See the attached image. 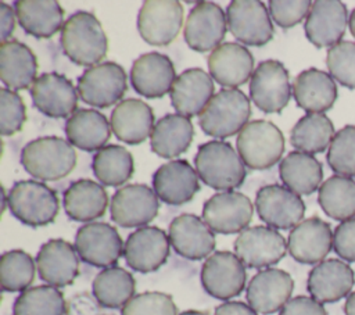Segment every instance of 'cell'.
<instances>
[{"label": "cell", "instance_id": "obj_9", "mask_svg": "<svg viewBox=\"0 0 355 315\" xmlns=\"http://www.w3.org/2000/svg\"><path fill=\"white\" fill-rule=\"evenodd\" d=\"M290 75L277 60H265L255 68L250 80V96L255 107L266 114L282 112L291 97Z\"/></svg>", "mask_w": 355, "mask_h": 315}, {"label": "cell", "instance_id": "obj_1", "mask_svg": "<svg viewBox=\"0 0 355 315\" xmlns=\"http://www.w3.org/2000/svg\"><path fill=\"white\" fill-rule=\"evenodd\" d=\"M60 40L64 54L78 65L94 67L108 51V40L100 21L87 11H78L67 19Z\"/></svg>", "mask_w": 355, "mask_h": 315}, {"label": "cell", "instance_id": "obj_20", "mask_svg": "<svg viewBox=\"0 0 355 315\" xmlns=\"http://www.w3.org/2000/svg\"><path fill=\"white\" fill-rule=\"evenodd\" d=\"M33 105L50 118L71 117L78 107V92L72 82L57 72L42 74L31 86Z\"/></svg>", "mask_w": 355, "mask_h": 315}, {"label": "cell", "instance_id": "obj_55", "mask_svg": "<svg viewBox=\"0 0 355 315\" xmlns=\"http://www.w3.org/2000/svg\"><path fill=\"white\" fill-rule=\"evenodd\" d=\"M179 315H208L207 312L204 311H197V309H187V311H183L180 312Z\"/></svg>", "mask_w": 355, "mask_h": 315}, {"label": "cell", "instance_id": "obj_3", "mask_svg": "<svg viewBox=\"0 0 355 315\" xmlns=\"http://www.w3.org/2000/svg\"><path fill=\"white\" fill-rule=\"evenodd\" d=\"M78 157L72 144L58 136H43L31 140L21 151L24 169L40 180H58L69 175Z\"/></svg>", "mask_w": 355, "mask_h": 315}, {"label": "cell", "instance_id": "obj_49", "mask_svg": "<svg viewBox=\"0 0 355 315\" xmlns=\"http://www.w3.org/2000/svg\"><path fill=\"white\" fill-rule=\"evenodd\" d=\"M336 254L348 262H355V218L338 223L333 232Z\"/></svg>", "mask_w": 355, "mask_h": 315}, {"label": "cell", "instance_id": "obj_39", "mask_svg": "<svg viewBox=\"0 0 355 315\" xmlns=\"http://www.w3.org/2000/svg\"><path fill=\"white\" fill-rule=\"evenodd\" d=\"M318 203L323 212L336 221L344 222L354 218L355 180L341 175L330 176L319 187Z\"/></svg>", "mask_w": 355, "mask_h": 315}, {"label": "cell", "instance_id": "obj_7", "mask_svg": "<svg viewBox=\"0 0 355 315\" xmlns=\"http://www.w3.org/2000/svg\"><path fill=\"white\" fill-rule=\"evenodd\" d=\"M73 246L83 262L104 269L115 266L125 248L118 230L105 222H89L80 226Z\"/></svg>", "mask_w": 355, "mask_h": 315}, {"label": "cell", "instance_id": "obj_26", "mask_svg": "<svg viewBox=\"0 0 355 315\" xmlns=\"http://www.w3.org/2000/svg\"><path fill=\"white\" fill-rule=\"evenodd\" d=\"M354 283L355 273L352 268L343 259L329 258L309 271L306 289L312 298L326 304L348 297Z\"/></svg>", "mask_w": 355, "mask_h": 315}, {"label": "cell", "instance_id": "obj_43", "mask_svg": "<svg viewBox=\"0 0 355 315\" xmlns=\"http://www.w3.org/2000/svg\"><path fill=\"white\" fill-rule=\"evenodd\" d=\"M36 265L24 250H10L0 258V283L3 291H25L35 280Z\"/></svg>", "mask_w": 355, "mask_h": 315}, {"label": "cell", "instance_id": "obj_31", "mask_svg": "<svg viewBox=\"0 0 355 315\" xmlns=\"http://www.w3.org/2000/svg\"><path fill=\"white\" fill-rule=\"evenodd\" d=\"M110 125L118 140L140 144L153 133L154 112L143 100L126 99L112 110Z\"/></svg>", "mask_w": 355, "mask_h": 315}, {"label": "cell", "instance_id": "obj_36", "mask_svg": "<svg viewBox=\"0 0 355 315\" xmlns=\"http://www.w3.org/2000/svg\"><path fill=\"white\" fill-rule=\"evenodd\" d=\"M194 137V128L189 117L166 114L158 119L150 136L151 150L162 158H173L184 153Z\"/></svg>", "mask_w": 355, "mask_h": 315}, {"label": "cell", "instance_id": "obj_11", "mask_svg": "<svg viewBox=\"0 0 355 315\" xmlns=\"http://www.w3.org/2000/svg\"><path fill=\"white\" fill-rule=\"evenodd\" d=\"M245 282V265L232 251H216L202 264L201 284L214 298L230 300L239 296Z\"/></svg>", "mask_w": 355, "mask_h": 315}, {"label": "cell", "instance_id": "obj_54", "mask_svg": "<svg viewBox=\"0 0 355 315\" xmlns=\"http://www.w3.org/2000/svg\"><path fill=\"white\" fill-rule=\"evenodd\" d=\"M348 26H349V32L355 39V8L352 10V12L349 14V19H348Z\"/></svg>", "mask_w": 355, "mask_h": 315}, {"label": "cell", "instance_id": "obj_17", "mask_svg": "<svg viewBox=\"0 0 355 315\" xmlns=\"http://www.w3.org/2000/svg\"><path fill=\"white\" fill-rule=\"evenodd\" d=\"M258 216L273 229H293L305 214L302 198L282 185L262 186L255 196Z\"/></svg>", "mask_w": 355, "mask_h": 315}, {"label": "cell", "instance_id": "obj_50", "mask_svg": "<svg viewBox=\"0 0 355 315\" xmlns=\"http://www.w3.org/2000/svg\"><path fill=\"white\" fill-rule=\"evenodd\" d=\"M279 315H327L322 303L308 296H297L280 309Z\"/></svg>", "mask_w": 355, "mask_h": 315}, {"label": "cell", "instance_id": "obj_2", "mask_svg": "<svg viewBox=\"0 0 355 315\" xmlns=\"http://www.w3.org/2000/svg\"><path fill=\"white\" fill-rule=\"evenodd\" d=\"M200 179L215 190L230 191L241 186L247 171L241 157L225 140H209L201 144L194 157Z\"/></svg>", "mask_w": 355, "mask_h": 315}, {"label": "cell", "instance_id": "obj_27", "mask_svg": "<svg viewBox=\"0 0 355 315\" xmlns=\"http://www.w3.org/2000/svg\"><path fill=\"white\" fill-rule=\"evenodd\" d=\"M153 187L159 200L169 205L189 203L200 190L197 171L187 160H173L161 165L153 175Z\"/></svg>", "mask_w": 355, "mask_h": 315}, {"label": "cell", "instance_id": "obj_33", "mask_svg": "<svg viewBox=\"0 0 355 315\" xmlns=\"http://www.w3.org/2000/svg\"><path fill=\"white\" fill-rule=\"evenodd\" d=\"M22 29L36 39H49L64 26V10L54 0H18L14 3Z\"/></svg>", "mask_w": 355, "mask_h": 315}, {"label": "cell", "instance_id": "obj_35", "mask_svg": "<svg viewBox=\"0 0 355 315\" xmlns=\"http://www.w3.org/2000/svg\"><path fill=\"white\" fill-rule=\"evenodd\" d=\"M64 210L72 221L90 222L105 214L108 194L105 189L90 179H79L64 191Z\"/></svg>", "mask_w": 355, "mask_h": 315}, {"label": "cell", "instance_id": "obj_48", "mask_svg": "<svg viewBox=\"0 0 355 315\" xmlns=\"http://www.w3.org/2000/svg\"><path fill=\"white\" fill-rule=\"evenodd\" d=\"M270 18L283 29H288L300 24L308 17L312 3L309 0H295V1H282L270 0L268 4Z\"/></svg>", "mask_w": 355, "mask_h": 315}, {"label": "cell", "instance_id": "obj_52", "mask_svg": "<svg viewBox=\"0 0 355 315\" xmlns=\"http://www.w3.org/2000/svg\"><path fill=\"white\" fill-rule=\"evenodd\" d=\"M214 315H258V312L243 301H226L215 308Z\"/></svg>", "mask_w": 355, "mask_h": 315}, {"label": "cell", "instance_id": "obj_29", "mask_svg": "<svg viewBox=\"0 0 355 315\" xmlns=\"http://www.w3.org/2000/svg\"><path fill=\"white\" fill-rule=\"evenodd\" d=\"M214 80L201 68H189L178 75L171 89V103L178 114L200 115L214 97Z\"/></svg>", "mask_w": 355, "mask_h": 315}, {"label": "cell", "instance_id": "obj_32", "mask_svg": "<svg viewBox=\"0 0 355 315\" xmlns=\"http://www.w3.org/2000/svg\"><path fill=\"white\" fill-rule=\"evenodd\" d=\"M37 58L19 40H8L0 46V79L10 90L28 89L37 79Z\"/></svg>", "mask_w": 355, "mask_h": 315}, {"label": "cell", "instance_id": "obj_12", "mask_svg": "<svg viewBox=\"0 0 355 315\" xmlns=\"http://www.w3.org/2000/svg\"><path fill=\"white\" fill-rule=\"evenodd\" d=\"M183 24V6L176 0H147L137 15V29L153 46L172 43Z\"/></svg>", "mask_w": 355, "mask_h": 315}, {"label": "cell", "instance_id": "obj_30", "mask_svg": "<svg viewBox=\"0 0 355 315\" xmlns=\"http://www.w3.org/2000/svg\"><path fill=\"white\" fill-rule=\"evenodd\" d=\"M337 85L330 74L308 68L300 72L293 83V96L298 107L308 114H323L337 100Z\"/></svg>", "mask_w": 355, "mask_h": 315}, {"label": "cell", "instance_id": "obj_38", "mask_svg": "<svg viewBox=\"0 0 355 315\" xmlns=\"http://www.w3.org/2000/svg\"><path fill=\"white\" fill-rule=\"evenodd\" d=\"M92 290L100 307L122 308L136 296V280L129 271L121 266H110L96 275Z\"/></svg>", "mask_w": 355, "mask_h": 315}, {"label": "cell", "instance_id": "obj_22", "mask_svg": "<svg viewBox=\"0 0 355 315\" xmlns=\"http://www.w3.org/2000/svg\"><path fill=\"white\" fill-rule=\"evenodd\" d=\"M348 10L338 0H316L305 19V35L316 46L331 47L340 43L348 25Z\"/></svg>", "mask_w": 355, "mask_h": 315}, {"label": "cell", "instance_id": "obj_24", "mask_svg": "<svg viewBox=\"0 0 355 315\" xmlns=\"http://www.w3.org/2000/svg\"><path fill=\"white\" fill-rule=\"evenodd\" d=\"M176 78L171 58L157 51L141 54L130 68V83L135 92L147 99L165 96L171 92Z\"/></svg>", "mask_w": 355, "mask_h": 315}, {"label": "cell", "instance_id": "obj_44", "mask_svg": "<svg viewBox=\"0 0 355 315\" xmlns=\"http://www.w3.org/2000/svg\"><path fill=\"white\" fill-rule=\"evenodd\" d=\"M326 160L337 175L355 176V125H345L336 132Z\"/></svg>", "mask_w": 355, "mask_h": 315}, {"label": "cell", "instance_id": "obj_14", "mask_svg": "<svg viewBox=\"0 0 355 315\" xmlns=\"http://www.w3.org/2000/svg\"><path fill=\"white\" fill-rule=\"evenodd\" d=\"M254 214L251 200L239 191H220L211 196L202 207V219L212 232L222 235L241 233Z\"/></svg>", "mask_w": 355, "mask_h": 315}, {"label": "cell", "instance_id": "obj_15", "mask_svg": "<svg viewBox=\"0 0 355 315\" xmlns=\"http://www.w3.org/2000/svg\"><path fill=\"white\" fill-rule=\"evenodd\" d=\"M158 196L147 185H126L111 198V219L122 228H143L158 214Z\"/></svg>", "mask_w": 355, "mask_h": 315}, {"label": "cell", "instance_id": "obj_51", "mask_svg": "<svg viewBox=\"0 0 355 315\" xmlns=\"http://www.w3.org/2000/svg\"><path fill=\"white\" fill-rule=\"evenodd\" d=\"M15 10L10 7L6 3H0V21H1V43L8 42V37H11L14 29H15Z\"/></svg>", "mask_w": 355, "mask_h": 315}, {"label": "cell", "instance_id": "obj_23", "mask_svg": "<svg viewBox=\"0 0 355 315\" xmlns=\"http://www.w3.org/2000/svg\"><path fill=\"white\" fill-rule=\"evenodd\" d=\"M168 236L173 250L191 261L208 258L216 246L214 232L204 219L194 214H182L173 218Z\"/></svg>", "mask_w": 355, "mask_h": 315}, {"label": "cell", "instance_id": "obj_37", "mask_svg": "<svg viewBox=\"0 0 355 315\" xmlns=\"http://www.w3.org/2000/svg\"><path fill=\"white\" fill-rule=\"evenodd\" d=\"M280 179L287 189L298 196H308L320 187L323 179L322 164L308 153L291 151L279 165Z\"/></svg>", "mask_w": 355, "mask_h": 315}, {"label": "cell", "instance_id": "obj_46", "mask_svg": "<svg viewBox=\"0 0 355 315\" xmlns=\"http://www.w3.org/2000/svg\"><path fill=\"white\" fill-rule=\"evenodd\" d=\"M121 315H178V308L169 294L144 291L133 296L122 307Z\"/></svg>", "mask_w": 355, "mask_h": 315}, {"label": "cell", "instance_id": "obj_5", "mask_svg": "<svg viewBox=\"0 0 355 315\" xmlns=\"http://www.w3.org/2000/svg\"><path fill=\"white\" fill-rule=\"evenodd\" d=\"M8 208L24 225L39 228L55 221L60 211L57 191L33 179L17 182L8 193Z\"/></svg>", "mask_w": 355, "mask_h": 315}, {"label": "cell", "instance_id": "obj_18", "mask_svg": "<svg viewBox=\"0 0 355 315\" xmlns=\"http://www.w3.org/2000/svg\"><path fill=\"white\" fill-rule=\"evenodd\" d=\"M169 246V236L165 230L157 226H143L128 236L123 257L133 271L150 273L166 262Z\"/></svg>", "mask_w": 355, "mask_h": 315}, {"label": "cell", "instance_id": "obj_6", "mask_svg": "<svg viewBox=\"0 0 355 315\" xmlns=\"http://www.w3.org/2000/svg\"><path fill=\"white\" fill-rule=\"evenodd\" d=\"M239 155L251 169H268L280 161L284 153V136L270 121L248 122L236 140Z\"/></svg>", "mask_w": 355, "mask_h": 315}, {"label": "cell", "instance_id": "obj_47", "mask_svg": "<svg viewBox=\"0 0 355 315\" xmlns=\"http://www.w3.org/2000/svg\"><path fill=\"white\" fill-rule=\"evenodd\" d=\"M26 121V107L22 97L7 87L0 89V133L11 136L19 132Z\"/></svg>", "mask_w": 355, "mask_h": 315}, {"label": "cell", "instance_id": "obj_34", "mask_svg": "<svg viewBox=\"0 0 355 315\" xmlns=\"http://www.w3.org/2000/svg\"><path fill=\"white\" fill-rule=\"evenodd\" d=\"M68 142L83 151H98L105 147L111 136V125L97 110L80 108L65 124Z\"/></svg>", "mask_w": 355, "mask_h": 315}, {"label": "cell", "instance_id": "obj_41", "mask_svg": "<svg viewBox=\"0 0 355 315\" xmlns=\"http://www.w3.org/2000/svg\"><path fill=\"white\" fill-rule=\"evenodd\" d=\"M334 135V125L327 115L306 114L293 126L290 142L302 153L318 154L330 146Z\"/></svg>", "mask_w": 355, "mask_h": 315}, {"label": "cell", "instance_id": "obj_53", "mask_svg": "<svg viewBox=\"0 0 355 315\" xmlns=\"http://www.w3.org/2000/svg\"><path fill=\"white\" fill-rule=\"evenodd\" d=\"M344 314L345 315H355V291H351L349 296L345 298Z\"/></svg>", "mask_w": 355, "mask_h": 315}, {"label": "cell", "instance_id": "obj_8", "mask_svg": "<svg viewBox=\"0 0 355 315\" xmlns=\"http://www.w3.org/2000/svg\"><path fill=\"white\" fill-rule=\"evenodd\" d=\"M126 89V72L114 61L90 67L78 79L79 97L92 107H111L123 97Z\"/></svg>", "mask_w": 355, "mask_h": 315}, {"label": "cell", "instance_id": "obj_28", "mask_svg": "<svg viewBox=\"0 0 355 315\" xmlns=\"http://www.w3.org/2000/svg\"><path fill=\"white\" fill-rule=\"evenodd\" d=\"M208 71L219 85L236 89L252 76L254 57L243 44L222 43L209 54Z\"/></svg>", "mask_w": 355, "mask_h": 315}, {"label": "cell", "instance_id": "obj_25", "mask_svg": "<svg viewBox=\"0 0 355 315\" xmlns=\"http://www.w3.org/2000/svg\"><path fill=\"white\" fill-rule=\"evenodd\" d=\"M36 266L40 279L47 284L65 287L79 275V255L75 246L67 240L50 239L37 251Z\"/></svg>", "mask_w": 355, "mask_h": 315}, {"label": "cell", "instance_id": "obj_40", "mask_svg": "<svg viewBox=\"0 0 355 315\" xmlns=\"http://www.w3.org/2000/svg\"><path fill=\"white\" fill-rule=\"evenodd\" d=\"M92 169L101 185L122 186L135 172L133 155L122 146L108 144L94 154Z\"/></svg>", "mask_w": 355, "mask_h": 315}, {"label": "cell", "instance_id": "obj_13", "mask_svg": "<svg viewBox=\"0 0 355 315\" xmlns=\"http://www.w3.org/2000/svg\"><path fill=\"white\" fill-rule=\"evenodd\" d=\"M234 253L247 268H268L286 255L287 241L277 229L257 225L244 229L237 236Z\"/></svg>", "mask_w": 355, "mask_h": 315}, {"label": "cell", "instance_id": "obj_21", "mask_svg": "<svg viewBox=\"0 0 355 315\" xmlns=\"http://www.w3.org/2000/svg\"><path fill=\"white\" fill-rule=\"evenodd\" d=\"M333 248V232L330 225L312 216L294 226L287 239L290 255L301 264H319Z\"/></svg>", "mask_w": 355, "mask_h": 315}, {"label": "cell", "instance_id": "obj_4", "mask_svg": "<svg viewBox=\"0 0 355 315\" xmlns=\"http://www.w3.org/2000/svg\"><path fill=\"white\" fill-rule=\"evenodd\" d=\"M251 115L250 99L240 89H222L198 115V125L208 136L225 139L247 125Z\"/></svg>", "mask_w": 355, "mask_h": 315}, {"label": "cell", "instance_id": "obj_10", "mask_svg": "<svg viewBox=\"0 0 355 315\" xmlns=\"http://www.w3.org/2000/svg\"><path fill=\"white\" fill-rule=\"evenodd\" d=\"M227 28L247 46L261 47L273 37V25L266 6L259 0H233L226 10Z\"/></svg>", "mask_w": 355, "mask_h": 315}, {"label": "cell", "instance_id": "obj_45", "mask_svg": "<svg viewBox=\"0 0 355 315\" xmlns=\"http://www.w3.org/2000/svg\"><path fill=\"white\" fill-rule=\"evenodd\" d=\"M326 65L340 85L355 89V42L343 40L327 50Z\"/></svg>", "mask_w": 355, "mask_h": 315}, {"label": "cell", "instance_id": "obj_42", "mask_svg": "<svg viewBox=\"0 0 355 315\" xmlns=\"http://www.w3.org/2000/svg\"><path fill=\"white\" fill-rule=\"evenodd\" d=\"M67 304L62 291L50 284L33 286L14 301L12 315H64Z\"/></svg>", "mask_w": 355, "mask_h": 315}, {"label": "cell", "instance_id": "obj_19", "mask_svg": "<svg viewBox=\"0 0 355 315\" xmlns=\"http://www.w3.org/2000/svg\"><path fill=\"white\" fill-rule=\"evenodd\" d=\"M294 290L291 275L283 269L265 268L257 272L245 290V298L258 314L270 315L280 311Z\"/></svg>", "mask_w": 355, "mask_h": 315}, {"label": "cell", "instance_id": "obj_16", "mask_svg": "<svg viewBox=\"0 0 355 315\" xmlns=\"http://www.w3.org/2000/svg\"><path fill=\"white\" fill-rule=\"evenodd\" d=\"M227 18L222 7L212 1H200L189 12L184 24V40L194 51H214L222 44Z\"/></svg>", "mask_w": 355, "mask_h": 315}]
</instances>
